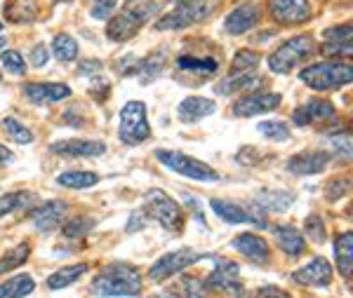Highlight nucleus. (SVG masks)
Masks as SVG:
<instances>
[{
    "label": "nucleus",
    "mask_w": 353,
    "mask_h": 298,
    "mask_svg": "<svg viewBox=\"0 0 353 298\" xmlns=\"http://www.w3.org/2000/svg\"><path fill=\"white\" fill-rule=\"evenodd\" d=\"M92 291L97 296H139L141 294V275L130 263H111L92 282Z\"/></svg>",
    "instance_id": "f257e3e1"
},
{
    "label": "nucleus",
    "mask_w": 353,
    "mask_h": 298,
    "mask_svg": "<svg viewBox=\"0 0 353 298\" xmlns=\"http://www.w3.org/2000/svg\"><path fill=\"white\" fill-rule=\"evenodd\" d=\"M158 12V3L146 0V3H132L130 8H125L123 12L113 14V19L106 24V36L113 43H125V40L134 38L141 31V26Z\"/></svg>",
    "instance_id": "f03ea898"
},
{
    "label": "nucleus",
    "mask_w": 353,
    "mask_h": 298,
    "mask_svg": "<svg viewBox=\"0 0 353 298\" xmlns=\"http://www.w3.org/2000/svg\"><path fill=\"white\" fill-rule=\"evenodd\" d=\"M299 80L311 89H334L341 85H349L353 80V68L344 61H318V64L306 66L299 73Z\"/></svg>",
    "instance_id": "7ed1b4c3"
},
{
    "label": "nucleus",
    "mask_w": 353,
    "mask_h": 298,
    "mask_svg": "<svg viewBox=\"0 0 353 298\" xmlns=\"http://www.w3.org/2000/svg\"><path fill=\"white\" fill-rule=\"evenodd\" d=\"M144 207L149 211L151 219H156L163 228H168V231L179 233L181 228H184V214H181L179 202H174V198H170L161 188L146 191Z\"/></svg>",
    "instance_id": "20e7f679"
},
{
    "label": "nucleus",
    "mask_w": 353,
    "mask_h": 298,
    "mask_svg": "<svg viewBox=\"0 0 353 298\" xmlns=\"http://www.w3.org/2000/svg\"><path fill=\"white\" fill-rule=\"evenodd\" d=\"M316 50V43H313L311 36H297L288 43H283L281 47L276 50L269 56V68L273 73H290L292 68H297L301 61H306Z\"/></svg>",
    "instance_id": "39448f33"
},
{
    "label": "nucleus",
    "mask_w": 353,
    "mask_h": 298,
    "mask_svg": "<svg viewBox=\"0 0 353 298\" xmlns=\"http://www.w3.org/2000/svg\"><path fill=\"white\" fill-rule=\"evenodd\" d=\"M121 141L128 146L144 143L151 136L149 120H146V106L144 101H128L121 111V127H118Z\"/></svg>",
    "instance_id": "423d86ee"
},
{
    "label": "nucleus",
    "mask_w": 353,
    "mask_h": 298,
    "mask_svg": "<svg viewBox=\"0 0 353 298\" xmlns=\"http://www.w3.org/2000/svg\"><path fill=\"white\" fill-rule=\"evenodd\" d=\"M156 158L161 160L168 169L176 171V174L186 176V179H193V181H217L219 174L214 171L212 167H208L201 160L186 156V153H179V151H158Z\"/></svg>",
    "instance_id": "0eeeda50"
},
{
    "label": "nucleus",
    "mask_w": 353,
    "mask_h": 298,
    "mask_svg": "<svg viewBox=\"0 0 353 298\" xmlns=\"http://www.w3.org/2000/svg\"><path fill=\"white\" fill-rule=\"evenodd\" d=\"M205 286L212 291H219V294L229 296V298H245V286L241 282V268L231 261L219 259L214 270L210 273Z\"/></svg>",
    "instance_id": "6e6552de"
},
{
    "label": "nucleus",
    "mask_w": 353,
    "mask_h": 298,
    "mask_svg": "<svg viewBox=\"0 0 353 298\" xmlns=\"http://www.w3.org/2000/svg\"><path fill=\"white\" fill-rule=\"evenodd\" d=\"M201 259H203V254H198V251H193V249L170 251V254H165L156 261V266L149 270V277L153 282H165V279H170L172 275H179L184 268L193 266V263H198Z\"/></svg>",
    "instance_id": "1a4fd4ad"
},
{
    "label": "nucleus",
    "mask_w": 353,
    "mask_h": 298,
    "mask_svg": "<svg viewBox=\"0 0 353 298\" xmlns=\"http://www.w3.org/2000/svg\"><path fill=\"white\" fill-rule=\"evenodd\" d=\"M210 5L203 3V0H196V3H186V5H179L174 12L161 17L156 21V28L158 31H179V28H186L191 24H198L203 21L205 17L210 14Z\"/></svg>",
    "instance_id": "9d476101"
},
{
    "label": "nucleus",
    "mask_w": 353,
    "mask_h": 298,
    "mask_svg": "<svg viewBox=\"0 0 353 298\" xmlns=\"http://www.w3.org/2000/svg\"><path fill=\"white\" fill-rule=\"evenodd\" d=\"M269 14L283 26H299L311 19L309 0H269Z\"/></svg>",
    "instance_id": "9b49d317"
},
{
    "label": "nucleus",
    "mask_w": 353,
    "mask_h": 298,
    "mask_svg": "<svg viewBox=\"0 0 353 298\" xmlns=\"http://www.w3.org/2000/svg\"><path fill=\"white\" fill-rule=\"evenodd\" d=\"M281 94L276 92H252V94L243 96L233 104V116L238 118H252V116H261V113L276 111L281 106Z\"/></svg>",
    "instance_id": "f8f14e48"
},
{
    "label": "nucleus",
    "mask_w": 353,
    "mask_h": 298,
    "mask_svg": "<svg viewBox=\"0 0 353 298\" xmlns=\"http://www.w3.org/2000/svg\"><path fill=\"white\" fill-rule=\"evenodd\" d=\"M50 151L54 156H64V158H99L106 153V143L92 139H64V141H54L50 146Z\"/></svg>",
    "instance_id": "ddd939ff"
},
{
    "label": "nucleus",
    "mask_w": 353,
    "mask_h": 298,
    "mask_svg": "<svg viewBox=\"0 0 353 298\" xmlns=\"http://www.w3.org/2000/svg\"><path fill=\"white\" fill-rule=\"evenodd\" d=\"M66 214H68V204L66 202L50 200V202H45V204H38V207L31 211V216H28V219H31L36 231L48 233V231H54L57 226H61L64 219H66Z\"/></svg>",
    "instance_id": "4468645a"
},
{
    "label": "nucleus",
    "mask_w": 353,
    "mask_h": 298,
    "mask_svg": "<svg viewBox=\"0 0 353 298\" xmlns=\"http://www.w3.org/2000/svg\"><path fill=\"white\" fill-rule=\"evenodd\" d=\"M259 19H261V12H259L257 5L245 3V5H238V8L226 17L224 28L231 33V36H243V33L252 31V28L259 24Z\"/></svg>",
    "instance_id": "2eb2a0df"
},
{
    "label": "nucleus",
    "mask_w": 353,
    "mask_h": 298,
    "mask_svg": "<svg viewBox=\"0 0 353 298\" xmlns=\"http://www.w3.org/2000/svg\"><path fill=\"white\" fill-rule=\"evenodd\" d=\"M330 162V153L325 151H304L297 153L288 160V171L297 176H311V174H321Z\"/></svg>",
    "instance_id": "dca6fc26"
},
{
    "label": "nucleus",
    "mask_w": 353,
    "mask_h": 298,
    "mask_svg": "<svg viewBox=\"0 0 353 298\" xmlns=\"http://www.w3.org/2000/svg\"><path fill=\"white\" fill-rule=\"evenodd\" d=\"M21 92L36 104H57L71 96V87L64 83H28Z\"/></svg>",
    "instance_id": "f3484780"
},
{
    "label": "nucleus",
    "mask_w": 353,
    "mask_h": 298,
    "mask_svg": "<svg viewBox=\"0 0 353 298\" xmlns=\"http://www.w3.org/2000/svg\"><path fill=\"white\" fill-rule=\"evenodd\" d=\"M233 249L241 251L245 259H250L252 263H269V259H271L269 242L254 233L236 235V240H233Z\"/></svg>",
    "instance_id": "a211bd4d"
},
{
    "label": "nucleus",
    "mask_w": 353,
    "mask_h": 298,
    "mask_svg": "<svg viewBox=\"0 0 353 298\" xmlns=\"http://www.w3.org/2000/svg\"><path fill=\"white\" fill-rule=\"evenodd\" d=\"M292 279L301 286H327L332 282V266L325 259H313L309 266L294 270Z\"/></svg>",
    "instance_id": "6ab92c4d"
},
{
    "label": "nucleus",
    "mask_w": 353,
    "mask_h": 298,
    "mask_svg": "<svg viewBox=\"0 0 353 298\" xmlns=\"http://www.w3.org/2000/svg\"><path fill=\"white\" fill-rule=\"evenodd\" d=\"M332 116H334V106L325 99H311L292 113L294 123L301 125V127H304V125H313V123H325V120H330Z\"/></svg>",
    "instance_id": "aec40b11"
},
{
    "label": "nucleus",
    "mask_w": 353,
    "mask_h": 298,
    "mask_svg": "<svg viewBox=\"0 0 353 298\" xmlns=\"http://www.w3.org/2000/svg\"><path fill=\"white\" fill-rule=\"evenodd\" d=\"M217 104L212 99H205V96H186L184 101L176 108V116L181 123H198V120L214 116Z\"/></svg>",
    "instance_id": "412c9836"
},
{
    "label": "nucleus",
    "mask_w": 353,
    "mask_h": 298,
    "mask_svg": "<svg viewBox=\"0 0 353 298\" xmlns=\"http://www.w3.org/2000/svg\"><path fill=\"white\" fill-rule=\"evenodd\" d=\"M273 237H276L278 246H281L288 256H301V254H304L306 240L294 226H276V228H273Z\"/></svg>",
    "instance_id": "4be33fe9"
},
{
    "label": "nucleus",
    "mask_w": 353,
    "mask_h": 298,
    "mask_svg": "<svg viewBox=\"0 0 353 298\" xmlns=\"http://www.w3.org/2000/svg\"><path fill=\"white\" fill-rule=\"evenodd\" d=\"M3 17L10 24H31L38 19V0H10L3 8Z\"/></svg>",
    "instance_id": "5701e85b"
},
{
    "label": "nucleus",
    "mask_w": 353,
    "mask_h": 298,
    "mask_svg": "<svg viewBox=\"0 0 353 298\" xmlns=\"http://www.w3.org/2000/svg\"><path fill=\"white\" fill-rule=\"evenodd\" d=\"M294 202V195L292 193H285V191H261L257 193V198H254V204H257L259 209L264 211H288L292 207Z\"/></svg>",
    "instance_id": "b1692460"
},
{
    "label": "nucleus",
    "mask_w": 353,
    "mask_h": 298,
    "mask_svg": "<svg viewBox=\"0 0 353 298\" xmlns=\"http://www.w3.org/2000/svg\"><path fill=\"white\" fill-rule=\"evenodd\" d=\"M334 256H337V268L346 279L353 275V233H341L334 242Z\"/></svg>",
    "instance_id": "393cba45"
},
{
    "label": "nucleus",
    "mask_w": 353,
    "mask_h": 298,
    "mask_svg": "<svg viewBox=\"0 0 353 298\" xmlns=\"http://www.w3.org/2000/svg\"><path fill=\"white\" fill-rule=\"evenodd\" d=\"M259 78L254 71H245V73H231L226 76L224 80L217 83V92L221 96H229V94H236V92H245L250 89L252 85H257Z\"/></svg>",
    "instance_id": "a878e982"
},
{
    "label": "nucleus",
    "mask_w": 353,
    "mask_h": 298,
    "mask_svg": "<svg viewBox=\"0 0 353 298\" xmlns=\"http://www.w3.org/2000/svg\"><path fill=\"white\" fill-rule=\"evenodd\" d=\"M210 207H212V211L219 219H224L226 223H233V226H236V223H252L250 211L243 209L241 204H233V202H226V200L214 198L212 202H210Z\"/></svg>",
    "instance_id": "bb28decb"
},
{
    "label": "nucleus",
    "mask_w": 353,
    "mask_h": 298,
    "mask_svg": "<svg viewBox=\"0 0 353 298\" xmlns=\"http://www.w3.org/2000/svg\"><path fill=\"white\" fill-rule=\"evenodd\" d=\"M85 273H88V266H85V263L66 266V268H61V270H57V273L50 275V277H48V286H50V289H66V286H71L73 282H78V279H81Z\"/></svg>",
    "instance_id": "cd10ccee"
},
{
    "label": "nucleus",
    "mask_w": 353,
    "mask_h": 298,
    "mask_svg": "<svg viewBox=\"0 0 353 298\" xmlns=\"http://www.w3.org/2000/svg\"><path fill=\"white\" fill-rule=\"evenodd\" d=\"M36 289L31 275H14L5 284H0V298H24Z\"/></svg>",
    "instance_id": "c85d7f7f"
},
{
    "label": "nucleus",
    "mask_w": 353,
    "mask_h": 298,
    "mask_svg": "<svg viewBox=\"0 0 353 298\" xmlns=\"http://www.w3.org/2000/svg\"><path fill=\"white\" fill-rule=\"evenodd\" d=\"M57 183L64 188L83 191V188L97 186V183H99V174H94V171H64V174L57 176Z\"/></svg>",
    "instance_id": "c756f323"
},
{
    "label": "nucleus",
    "mask_w": 353,
    "mask_h": 298,
    "mask_svg": "<svg viewBox=\"0 0 353 298\" xmlns=\"http://www.w3.org/2000/svg\"><path fill=\"white\" fill-rule=\"evenodd\" d=\"M176 66L181 68L184 73H201V76H210V73L217 71V59H212V56H208V59H196V56H179L176 59Z\"/></svg>",
    "instance_id": "7c9ffc66"
},
{
    "label": "nucleus",
    "mask_w": 353,
    "mask_h": 298,
    "mask_svg": "<svg viewBox=\"0 0 353 298\" xmlns=\"http://www.w3.org/2000/svg\"><path fill=\"white\" fill-rule=\"evenodd\" d=\"M52 54L59 61H73L78 56V43L68 33H59L52 40Z\"/></svg>",
    "instance_id": "2f4dec72"
},
{
    "label": "nucleus",
    "mask_w": 353,
    "mask_h": 298,
    "mask_svg": "<svg viewBox=\"0 0 353 298\" xmlns=\"http://www.w3.org/2000/svg\"><path fill=\"white\" fill-rule=\"evenodd\" d=\"M31 202H36V195L33 193H24V191L8 193L5 198H0V216L12 214V211L26 207V204H31Z\"/></svg>",
    "instance_id": "473e14b6"
},
{
    "label": "nucleus",
    "mask_w": 353,
    "mask_h": 298,
    "mask_svg": "<svg viewBox=\"0 0 353 298\" xmlns=\"http://www.w3.org/2000/svg\"><path fill=\"white\" fill-rule=\"evenodd\" d=\"M28 254H31V246H28V242H21V244H17L14 249H10L8 254L0 259V275L14 270V268H19L21 263H26Z\"/></svg>",
    "instance_id": "72a5a7b5"
},
{
    "label": "nucleus",
    "mask_w": 353,
    "mask_h": 298,
    "mask_svg": "<svg viewBox=\"0 0 353 298\" xmlns=\"http://www.w3.org/2000/svg\"><path fill=\"white\" fill-rule=\"evenodd\" d=\"M259 134L266 136L269 141H288L290 139V129L285 123L281 120H266V123H259Z\"/></svg>",
    "instance_id": "f704fd0d"
},
{
    "label": "nucleus",
    "mask_w": 353,
    "mask_h": 298,
    "mask_svg": "<svg viewBox=\"0 0 353 298\" xmlns=\"http://www.w3.org/2000/svg\"><path fill=\"white\" fill-rule=\"evenodd\" d=\"M259 54L252 52V50H241L231 61V71L233 73H245V71H254L259 64Z\"/></svg>",
    "instance_id": "c9c22d12"
},
{
    "label": "nucleus",
    "mask_w": 353,
    "mask_h": 298,
    "mask_svg": "<svg viewBox=\"0 0 353 298\" xmlns=\"http://www.w3.org/2000/svg\"><path fill=\"white\" fill-rule=\"evenodd\" d=\"M3 127H5V131H8V136H10V139H12L14 143H31V141H33V134L28 131V127H24V125L19 123V120L5 118V120H3Z\"/></svg>",
    "instance_id": "e433bc0d"
},
{
    "label": "nucleus",
    "mask_w": 353,
    "mask_h": 298,
    "mask_svg": "<svg viewBox=\"0 0 353 298\" xmlns=\"http://www.w3.org/2000/svg\"><path fill=\"white\" fill-rule=\"evenodd\" d=\"M0 59H3L5 71L12 73V76H24L26 73V61L17 50H5V52L0 54Z\"/></svg>",
    "instance_id": "4c0bfd02"
},
{
    "label": "nucleus",
    "mask_w": 353,
    "mask_h": 298,
    "mask_svg": "<svg viewBox=\"0 0 353 298\" xmlns=\"http://www.w3.org/2000/svg\"><path fill=\"white\" fill-rule=\"evenodd\" d=\"M304 231H306V237L311 240V242H325L327 237V231H325V223L318 214H311L309 219L304 221Z\"/></svg>",
    "instance_id": "58836bf2"
},
{
    "label": "nucleus",
    "mask_w": 353,
    "mask_h": 298,
    "mask_svg": "<svg viewBox=\"0 0 353 298\" xmlns=\"http://www.w3.org/2000/svg\"><path fill=\"white\" fill-rule=\"evenodd\" d=\"M94 228V219H90V216H83V219H73L71 223H66L64 228H61V233L66 235V237H85L90 231Z\"/></svg>",
    "instance_id": "ea45409f"
},
{
    "label": "nucleus",
    "mask_w": 353,
    "mask_h": 298,
    "mask_svg": "<svg viewBox=\"0 0 353 298\" xmlns=\"http://www.w3.org/2000/svg\"><path fill=\"white\" fill-rule=\"evenodd\" d=\"M208 291L210 289L201 279H196V277L181 279V294H184V298H208Z\"/></svg>",
    "instance_id": "a19ab883"
},
{
    "label": "nucleus",
    "mask_w": 353,
    "mask_h": 298,
    "mask_svg": "<svg viewBox=\"0 0 353 298\" xmlns=\"http://www.w3.org/2000/svg\"><path fill=\"white\" fill-rule=\"evenodd\" d=\"M323 38H325V43H330V45H346V43H351V24H341V26L327 28V31L323 33Z\"/></svg>",
    "instance_id": "79ce46f5"
},
{
    "label": "nucleus",
    "mask_w": 353,
    "mask_h": 298,
    "mask_svg": "<svg viewBox=\"0 0 353 298\" xmlns=\"http://www.w3.org/2000/svg\"><path fill=\"white\" fill-rule=\"evenodd\" d=\"M116 8H118V0H94L90 14L94 19H109V17H113V10Z\"/></svg>",
    "instance_id": "37998d69"
},
{
    "label": "nucleus",
    "mask_w": 353,
    "mask_h": 298,
    "mask_svg": "<svg viewBox=\"0 0 353 298\" xmlns=\"http://www.w3.org/2000/svg\"><path fill=\"white\" fill-rule=\"evenodd\" d=\"M349 193V179H332L325 186V195L327 200H339L341 195Z\"/></svg>",
    "instance_id": "c03bdc74"
},
{
    "label": "nucleus",
    "mask_w": 353,
    "mask_h": 298,
    "mask_svg": "<svg viewBox=\"0 0 353 298\" xmlns=\"http://www.w3.org/2000/svg\"><path fill=\"white\" fill-rule=\"evenodd\" d=\"M50 61V52L45 45H36V47L31 50V64L36 68H43L45 64Z\"/></svg>",
    "instance_id": "a18cd8bd"
},
{
    "label": "nucleus",
    "mask_w": 353,
    "mask_h": 298,
    "mask_svg": "<svg viewBox=\"0 0 353 298\" xmlns=\"http://www.w3.org/2000/svg\"><path fill=\"white\" fill-rule=\"evenodd\" d=\"M252 298H290L288 291H283L281 286H261L252 294Z\"/></svg>",
    "instance_id": "49530a36"
},
{
    "label": "nucleus",
    "mask_w": 353,
    "mask_h": 298,
    "mask_svg": "<svg viewBox=\"0 0 353 298\" xmlns=\"http://www.w3.org/2000/svg\"><path fill=\"white\" fill-rule=\"evenodd\" d=\"M323 54H330V56H351V43H346V45H330V43H325V45H323Z\"/></svg>",
    "instance_id": "de8ad7c7"
},
{
    "label": "nucleus",
    "mask_w": 353,
    "mask_h": 298,
    "mask_svg": "<svg viewBox=\"0 0 353 298\" xmlns=\"http://www.w3.org/2000/svg\"><path fill=\"white\" fill-rule=\"evenodd\" d=\"M99 73H101L99 61H81V66H78V76L92 78V76H99Z\"/></svg>",
    "instance_id": "09e8293b"
},
{
    "label": "nucleus",
    "mask_w": 353,
    "mask_h": 298,
    "mask_svg": "<svg viewBox=\"0 0 353 298\" xmlns=\"http://www.w3.org/2000/svg\"><path fill=\"white\" fill-rule=\"evenodd\" d=\"M332 143L337 146V151L344 153L346 158L351 156V139H349V134H339V136H334Z\"/></svg>",
    "instance_id": "8fccbe9b"
},
{
    "label": "nucleus",
    "mask_w": 353,
    "mask_h": 298,
    "mask_svg": "<svg viewBox=\"0 0 353 298\" xmlns=\"http://www.w3.org/2000/svg\"><path fill=\"white\" fill-rule=\"evenodd\" d=\"M144 221H146V216L141 214V211H137V214H132V216H130V226H128V233L141 231V228H144Z\"/></svg>",
    "instance_id": "3c124183"
},
{
    "label": "nucleus",
    "mask_w": 353,
    "mask_h": 298,
    "mask_svg": "<svg viewBox=\"0 0 353 298\" xmlns=\"http://www.w3.org/2000/svg\"><path fill=\"white\" fill-rule=\"evenodd\" d=\"M12 160V153L8 151L5 146H0V164H5V162H10Z\"/></svg>",
    "instance_id": "603ef678"
},
{
    "label": "nucleus",
    "mask_w": 353,
    "mask_h": 298,
    "mask_svg": "<svg viewBox=\"0 0 353 298\" xmlns=\"http://www.w3.org/2000/svg\"><path fill=\"white\" fill-rule=\"evenodd\" d=\"M5 47V33H3V28H0V50Z\"/></svg>",
    "instance_id": "864d4df0"
},
{
    "label": "nucleus",
    "mask_w": 353,
    "mask_h": 298,
    "mask_svg": "<svg viewBox=\"0 0 353 298\" xmlns=\"http://www.w3.org/2000/svg\"><path fill=\"white\" fill-rule=\"evenodd\" d=\"M176 5H186V3H196V0H172Z\"/></svg>",
    "instance_id": "5fc2aeb1"
},
{
    "label": "nucleus",
    "mask_w": 353,
    "mask_h": 298,
    "mask_svg": "<svg viewBox=\"0 0 353 298\" xmlns=\"http://www.w3.org/2000/svg\"><path fill=\"white\" fill-rule=\"evenodd\" d=\"M0 80H3V76H0Z\"/></svg>",
    "instance_id": "6e6d98bb"
},
{
    "label": "nucleus",
    "mask_w": 353,
    "mask_h": 298,
    "mask_svg": "<svg viewBox=\"0 0 353 298\" xmlns=\"http://www.w3.org/2000/svg\"><path fill=\"white\" fill-rule=\"evenodd\" d=\"M132 3H134V0H132Z\"/></svg>",
    "instance_id": "4d7b16f0"
}]
</instances>
